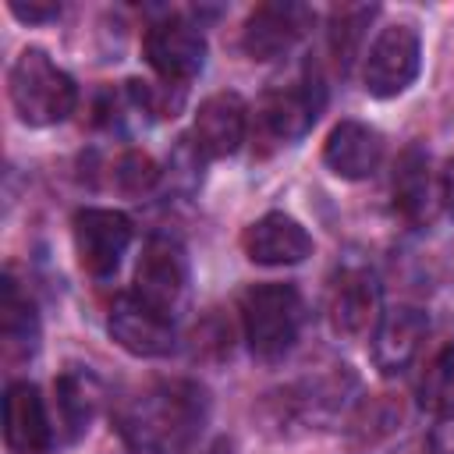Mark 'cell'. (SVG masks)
I'll use <instances>...</instances> for the list:
<instances>
[{"instance_id":"6da1fadb","label":"cell","mask_w":454,"mask_h":454,"mask_svg":"<svg viewBox=\"0 0 454 454\" xmlns=\"http://www.w3.org/2000/svg\"><path fill=\"white\" fill-rule=\"evenodd\" d=\"M209 397L192 380H163L128 401L117 429L131 454H181L206 426Z\"/></svg>"},{"instance_id":"7a4b0ae2","label":"cell","mask_w":454,"mask_h":454,"mask_svg":"<svg viewBox=\"0 0 454 454\" xmlns=\"http://www.w3.org/2000/svg\"><path fill=\"white\" fill-rule=\"evenodd\" d=\"M305 323V301L294 284H255L241 294V330L259 362H280Z\"/></svg>"},{"instance_id":"3957f363","label":"cell","mask_w":454,"mask_h":454,"mask_svg":"<svg viewBox=\"0 0 454 454\" xmlns=\"http://www.w3.org/2000/svg\"><path fill=\"white\" fill-rule=\"evenodd\" d=\"M7 92H11L14 114L32 128L60 124L78 103V89H74L71 74L60 71L43 50L18 53V60L11 64V74H7Z\"/></svg>"},{"instance_id":"277c9868","label":"cell","mask_w":454,"mask_h":454,"mask_svg":"<svg viewBox=\"0 0 454 454\" xmlns=\"http://www.w3.org/2000/svg\"><path fill=\"white\" fill-rule=\"evenodd\" d=\"M142 50H145L149 67L163 78V85H174V89L192 82L202 71V64H206L202 25H195L184 14H167V18L153 21L145 28Z\"/></svg>"},{"instance_id":"5b68a950","label":"cell","mask_w":454,"mask_h":454,"mask_svg":"<svg viewBox=\"0 0 454 454\" xmlns=\"http://www.w3.org/2000/svg\"><path fill=\"white\" fill-rule=\"evenodd\" d=\"M419 57H422V43L411 25L397 21V25L380 28V35L372 39L365 53V67H362L365 92L376 99L401 96L419 74Z\"/></svg>"},{"instance_id":"8992f818","label":"cell","mask_w":454,"mask_h":454,"mask_svg":"<svg viewBox=\"0 0 454 454\" xmlns=\"http://www.w3.org/2000/svg\"><path fill=\"white\" fill-rule=\"evenodd\" d=\"M110 337L138 358H163L177 348V330H174V316L153 309L149 301H142L135 291L117 294L110 305V319H106Z\"/></svg>"},{"instance_id":"52a82bcc","label":"cell","mask_w":454,"mask_h":454,"mask_svg":"<svg viewBox=\"0 0 454 454\" xmlns=\"http://www.w3.org/2000/svg\"><path fill=\"white\" fill-rule=\"evenodd\" d=\"M326 316L340 337H362L380 323V280L365 262H344L326 287Z\"/></svg>"},{"instance_id":"ba28073f","label":"cell","mask_w":454,"mask_h":454,"mask_svg":"<svg viewBox=\"0 0 454 454\" xmlns=\"http://www.w3.org/2000/svg\"><path fill=\"white\" fill-rule=\"evenodd\" d=\"M71 234H74V252H78L82 270L89 277H110L121 266L135 231H131V220L124 213L85 206L74 213Z\"/></svg>"},{"instance_id":"9c48e42d","label":"cell","mask_w":454,"mask_h":454,"mask_svg":"<svg viewBox=\"0 0 454 454\" xmlns=\"http://www.w3.org/2000/svg\"><path fill=\"white\" fill-rule=\"evenodd\" d=\"M319 110H323V85H319V78L305 74V78H294L287 85L270 89L255 114H259L262 138L287 145L316 124Z\"/></svg>"},{"instance_id":"30bf717a","label":"cell","mask_w":454,"mask_h":454,"mask_svg":"<svg viewBox=\"0 0 454 454\" xmlns=\"http://www.w3.org/2000/svg\"><path fill=\"white\" fill-rule=\"evenodd\" d=\"M184 291H188V255H184V248L167 234L149 238L142 255H138V266H135V294L142 301H149L153 309L174 316Z\"/></svg>"},{"instance_id":"8fae6325","label":"cell","mask_w":454,"mask_h":454,"mask_svg":"<svg viewBox=\"0 0 454 454\" xmlns=\"http://www.w3.org/2000/svg\"><path fill=\"white\" fill-rule=\"evenodd\" d=\"M309 25H312V11L305 4L270 0L248 14L241 28V46L252 60H277L301 43Z\"/></svg>"},{"instance_id":"7c38bea8","label":"cell","mask_w":454,"mask_h":454,"mask_svg":"<svg viewBox=\"0 0 454 454\" xmlns=\"http://www.w3.org/2000/svg\"><path fill=\"white\" fill-rule=\"evenodd\" d=\"M248 131V106L238 92H216L199 103L192 121V145L202 153V160H223L234 156Z\"/></svg>"},{"instance_id":"4fadbf2b","label":"cell","mask_w":454,"mask_h":454,"mask_svg":"<svg viewBox=\"0 0 454 454\" xmlns=\"http://www.w3.org/2000/svg\"><path fill=\"white\" fill-rule=\"evenodd\" d=\"M426 333H429V316L422 309H415V305L387 309L380 316L376 330H372V362H376V369L383 376L404 372L415 362Z\"/></svg>"},{"instance_id":"5bb4252c","label":"cell","mask_w":454,"mask_h":454,"mask_svg":"<svg viewBox=\"0 0 454 454\" xmlns=\"http://www.w3.org/2000/svg\"><path fill=\"white\" fill-rule=\"evenodd\" d=\"M4 440L11 454H46L53 447V426L35 383H11L4 394Z\"/></svg>"},{"instance_id":"9a60e30c","label":"cell","mask_w":454,"mask_h":454,"mask_svg":"<svg viewBox=\"0 0 454 454\" xmlns=\"http://www.w3.org/2000/svg\"><path fill=\"white\" fill-rule=\"evenodd\" d=\"M245 255L259 266H294L312 252L309 231L287 213H266L241 234Z\"/></svg>"},{"instance_id":"2e32d148","label":"cell","mask_w":454,"mask_h":454,"mask_svg":"<svg viewBox=\"0 0 454 454\" xmlns=\"http://www.w3.org/2000/svg\"><path fill=\"white\" fill-rule=\"evenodd\" d=\"M383 160V138L376 128L362 121H340L323 145V163L344 177V181H362L369 177Z\"/></svg>"},{"instance_id":"e0dca14e","label":"cell","mask_w":454,"mask_h":454,"mask_svg":"<svg viewBox=\"0 0 454 454\" xmlns=\"http://www.w3.org/2000/svg\"><path fill=\"white\" fill-rule=\"evenodd\" d=\"M394 209L408 220V223H426L436 209V181H433V163L429 153L419 145H408L394 167Z\"/></svg>"},{"instance_id":"ac0fdd59","label":"cell","mask_w":454,"mask_h":454,"mask_svg":"<svg viewBox=\"0 0 454 454\" xmlns=\"http://www.w3.org/2000/svg\"><path fill=\"white\" fill-rule=\"evenodd\" d=\"M53 394H57V411H60V426H64L67 440L82 436L89 429V422L96 419L99 401H103L99 380L82 365H67L53 380Z\"/></svg>"},{"instance_id":"d6986e66","label":"cell","mask_w":454,"mask_h":454,"mask_svg":"<svg viewBox=\"0 0 454 454\" xmlns=\"http://www.w3.org/2000/svg\"><path fill=\"white\" fill-rule=\"evenodd\" d=\"M0 340H4V355L14 358H32L39 348V316L35 305L28 301V294L18 291V284L7 277L4 280V294H0Z\"/></svg>"},{"instance_id":"ffe728a7","label":"cell","mask_w":454,"mask_h":454,"mask_svg":"<svg viewBox=\"0 0 454 454\" xmlns=\"http://www.w3.org/2000/svg\"><path fill=\"white\" fill-rule=\"evenodd\" d=\"M376 11H380L376 4H340V7L330 11V32H326V39H330V53H333V60H337L340 71H348L351 60L358 57L362 39H365V28L376 18Z\"/></svg>"},{"instance_id":"44dd1931","label":"cell","mask_w":454,"mask_h":454,"mask_svg":"<svg viewBox=\"0 0 454 454\" xmlns=\"http://www.w3.org/2000/svg\"><path fill=\"white\" fill-rule=\"evenodd\" d=\"M419 404L436 415L454 408V337L429 358V365L419 380Z\"/></svg>"},{"instance_id":"7402d4cb","label":"cell","mask_w":454,"mask_h":454,"mask_svg":"<svg viewBox=\"0 0 454 454\" xmlns=\"http://www.w3.org/2000/svg\"><path fill=\"white\" fill-rule=\"evenodd\" d=\"M114 181H117V188L124 195H142L160 181V167L153 163V156L131 149L114 163Z\"/></svg>"},{"instance_id":"603a6c76","label":"cell","mask_w":454,"mask_h":454,"mask_svg":"<svg viewBox=\"0 0 454 454\" xmlns=\"http://www.w3.org/2000/svg\"><path fill=\"white\" fill-rule=\"evenodd\" d=\"M426 454H454V408L436 415V426L429 429Z\"/></svg>"},{"instance_id":"cb8c5ba5","label":"cell","mask_w":454,"mask_h":454,"mask_svg":"<svg viewBox=\"0 0 454 454\" xmlns=\"http://www.w3.org/2000/svg\"><path fill=\"white\" fill-rule=\"evenodd\" d=\"M11 14L21 18V21H28V25H35V21H53V18L60 14V4H18V0H11Z\"/></svg>"},{"instance_id":"d4e9b609","label":"cell","mask_w":454,"mask_h":454,"mask_svg":"<svg viewBox=\"0 0 454 454\" xmlns=\"http://www.w3.org/2000/svg\"><path fill=\"white\" fill-rule=\"evenodd\" d=\"M440 192H443V202H447V209H450V216H454V160H450L447 170H443V184H440Z\"/></svg>"}]
</instances>
